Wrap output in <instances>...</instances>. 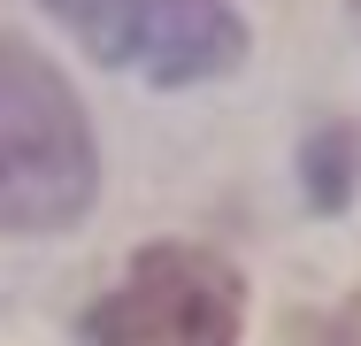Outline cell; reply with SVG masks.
Returning a JSON list of instances; mask_svg holds the SVG:
<instances>
[{
    "label": "cell",
    "instance_id": "6da1fadb",
    "mask_svg": "<svg viewBox=\"0 0 361 346\" xmlns=\"http://www.w3.org/2000/svg\"><path fill=\"white\" fill-rule=\"evenodd\" d=\"M100 193V154L62 69L0 31V231H62Z\"/></svg>",
    "mask_w": 361,
    "mask_h": 346
},
{
    "label": "cell",
    "instance_id": "7a4b0ae2",
    "mask_svg": "<svg viewBox=\"0 0 361 346\" xmlns=\"http://www.w3.org/2000/svg\"><path fill=\"white\" fill-rule=\"evenodd\" d=\"M92 62L139 69L154 85H208L246 54V23L231 0H47Z\"/></svg>",
    "mask_w": 361,
    "mask_h": 346
},
{
    "label": "cell",
    "instance_id": "3957f363",
    "mask_svg": "<svg viewBox=\"0 0 361 346\" xmlns=\"http://www.w3.org/2000/svg\"><path fill=\"white\" fill-rule=\"evenodd\" d=\"M246 285L208 246H146L92 308V346H238Z\"/></svg>",
    "mask_w": 361,
    "mask_h": 346
},
{
    "label": "cell",
    "instance_id": "277c9868",
    "mask_svg": "<svg viewBox=\"0 0 361 346\" xmlns=\"http://www.w3.org/2000/svg\"><path fill=\"white\" fill-rule=\"evenodd\" d=\"M300 169H307V201L315 208H346L354 185H361V131L354 124H323V131L307 138Z\"/></svg>",
    "mask_w": 361,
    "mask_h": 346
}]
</instances>
